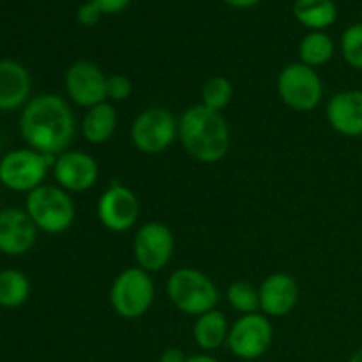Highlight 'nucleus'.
I'll return each mask as SVG.
<instances>
[{"instance_id":"17","label":"nucleus","mask_w":362,"mask_h":362,"mask_svg":"<svg viewBox=\"0 0 362 362\" xmlns=\"http://www.w3.org/2000/svg\"><path fill=\"white\" fill-rule=\"evenodd\" d=\"M30 74L16 60H0V112L23 108L30 101Z\"/></svg>"},{"instance_id":"26","label":"nucleus","mask_w":362,"mask_h":362,"mask_svg":"<svg viewBox=\"0 0 362 362\" xmlns=\"http://www.w3.org/2000/svg\"><path fill=\"white\" fill-rule=\"evenodd\" d=\"M133 94V81L124 74H113L106 81V98L110 101H126Z\"/></svg>"},{"instance_id":"22","label":"nucleus","mask_w":362,"mask_h":362,"mask_svg":"<svg viewBox=\"0 0 362 362\" xmlns=\"http://www.w3.org/2000/svg\"><path fill=\"white\" fill-rule=\"evenodd\" d=\"M334 55V42L327 34L315 30L308 34L299 45L300 62L310 67H320L327 64Z\"/></svg>"},{"instance_id":"13","label":"nucleus","mask_w":362,"mask_h":362,"mask_svg":"<svg viewBox=\"0 0 362 362\" xmlns=\"http://www.w3.org/2000/svg\"><path fill=\"white\" fill-rule=\"evenodd\" d=\"M53 175L57 186L67 193H83L98 182L99 165L87 152L66 151L55 158Z\"/></svg>"},{"instance_id":"12","label":"nucleus","mask_w":362,"mask_h":362,"mask_svg":"<svg viewBox=\"0 0 362 362\" xmlns=\"http://www.w3.org/2000/svg\"><path fill=\"white\" fill-rule=\"evenodd\" d=\"M106 81L108 76H105L101 67L90 60H78L71 64L64 76V85L71 101L87 110L108 101Z\"/></svg>"},{"instance_id":"15","label":"nucleus","mask_w":362,"mask_h":362,"mask_svg":"<svg viewBox=\"0 0 362 362\" xmlns=\"http://www.w3.org/2000/svg\"><path fill=\"white\" fill-rule=\"evenodd\" d=\"M260 311L265 317H286L299 303V285L296 278L286 272H274L267 276L258 286Z\"/></svg>"},{"instance_id":"9","label":"nucleus","mask_w":362,"mask_h":362,"mask_svg":"<svg viewBox=\"0 0 362 362\" xmlns=\"http://www.w3.org/2000/svg\"><path fill=\"white\" fill-rule=\"evenodd\" d=\"M274 329L264 313L240 315L230 327L226 346L243 361L260 359L271 349Z\"/></svg>"},{"instance_id":"2","label":"nucleus","mask_w":362,"mask_h":362,"mask_svg":"<svg viewBox=\"0 0 362 362\" xmlns=\"http://www.w3.org/2000/svg\"><path fill=\"white\" fill-rule=\"evenodd\" d=\"M179 140L198 163H218L228 154L230 127L225 117L207 106H189L179 119Z\"/></svg>"},{"instance_id":"3","label":"nucleus","mask_w":362,"mask_h":362,"mask_svg":"<svg viewBox=\"0 0 362 362\" xmlns=\"http://www.w3.org/2000/svg\"><path fill=\"white\" fill-rule=\"evenodd\" d=\"M166 293L173 306L189 317H200L216 310L219 303V290L214 281L193 267H182L172 272L166 283Z\"/></svg>"},{"instance_id":"18","label":"nucleus","mask_w":362,"mask_h":362,"mask_svg":"<svg viewBox=\"0 0 362 362\" xmlns=\"http://www.w3.org/2000/svg\"><path fill=\"white\" fill-rule=\"evenodd\" d=\"M119 117L108 101L95 105L85 112L81 120V134L92 145H103L112 140L117 131Z\"/></svg>"},{"instance_id":"16","label":"nucleus","mask_w":362,"mask_h":362,"mask_svg":"<svg viewBox=\"0 0 362 362\" xmlns=\"http://www.w3.org/2000/svg\"><path fill=\"white\" fill-rule=\"evenodd\" d=\"M327 122L343 136H362V90H343L332 95L325 108Z\"/></svg>"},{"instance_id":"27","label":"nucleus","mask_w":362,"mask_h":362,"mask_svg":"<svg viewBox=\"0 0 362 362\" xmlns=\"http://www.w3.org/2000/svg\"><path fill=\"white\" fill-rule=\"evenodd\" d=\"M101 16V9H99L95 4H92L90 0H88L87 4H83V6H80L76 14L78 21H80V25H83V27H94V25L99 23Z\"/></svg>"},{"instance_id":"30","label":"nucleus","mask_w":362,"mask_h":362,"mask_svg":"<svg viewBox=\"0 0 362 362\" xmlns=\"http://www.w3.org/2000/svg\"><path fill=\"white\" fill-rule=\"evenodd\" d=\"M223 2L228 4V6H232V7H239V9H246V7L257 6V4L262 2V0H223Z\"/></svg>"},{"instance_id":"1","label":"nucleus","mask_w":362,"mask_h":362,"mask_svg":"<svg viewBox=\"0 0 362 362\" xmlns=\"http://www.w3.org/2000/svg\"><path fill=\"white\" fill-rule=\"evenodd\" d=\"M76 131L73 110L57 94H39L23 106L20 133L25 144L45 156H60L67 151Z\"/></svg>"},{"instance_id":"31","label":"nucleus","mask_w":362,"mask_h":362,"mask_svg":"<svg viewBox=\"0 0 362 362\" xmlns=\"http://www.w3.org/2000/svg\"><path fill=\"white\" fill-rule=\"evenodd\" d=\"M186 362H219L216 357L207 356V354H197V356H191L187 357Z\"/></svg>"},{"instance_id":"29","label":"nucleus","mask_w":362,"mask_h":362,"mask_svg":"<svg viewBox=\"0 0 362 362\" xmlns=\"http://www.w3.org/2000/svg\"><path fill=\"white\" fill-rule=\"evenodd\" d=\"M187 357L177 346H170V349L163 350V354L159 356V362H186Z\"/></svg>"},{"instance_id":"10","label":"nucleus","mask_w":362,"mask_h":362,"mask_svg":"<svg viewBox=\"0 0 362 362\" xmlns=\"http://www.w3.org/2000/svg\"><path fill=\"white\" fill-rule=\"evenodd\" d=\"M173 239L172 230L159 221L145 223L138 228L133 240V255L138 267L151 272H159L170 264L173 257Z\"/></svg>"},{"instance_id":"21","label":"nucleus","mask_w":362,"mask_h":362,"mask_svg":"<svg viewBox=\"0 0 362 362\" xmlns=\"http://www.w3.org/2000/svg\"><path fill=\"white\" fill-rule=\"evenodd\" d=\"M30 296V281L16 269L0 271V308L14 310L27 303Z\"/></svg>"},{"instance_id":"8","label":"nucleus","mask_w":362,"mask_h":362,"mask_svg":"<svg viewBox=\"0 0 362 362\" xmlns=\"http://www.w3.org/2000/svg\"><path fill=\"white\" fill-rule=\"evenodd\" d=\"M278 95L296 112H313L324 98V83L313 67L290 64L278 76Z\"/></svg>"},{"instance_id":"5","label":"nucleus","mask_w":362,"mask_h":362,"mask_svg":"<svg viewBox=\"0 0 362 362\" xmlns=\"http://www.w3.org/2000/svg\"><path fill=\"white\" fill-rule=\"evenodd\" d=\"M55 158L45 156L34 148H16L0 159V182L11 191L30 193L42 186Z\"/></svg>"},{"instance_id":"20","label":"nucleus","mask_w":362,"mask_h":362,"mask_svg":"<svg viewBox=\"0 0 362 362\" xmlns=\"http://www.w3.org/2000/svg\"><path fill=\"white\" fill-rule=\"evenodd\" d=\"M293 14L304 27L322 32L334 23L338 9L332 0H296Z\"/></svg>"},{"instance_id":"25","label":"nucleus","mask_w":362,"mask_h":362,"mask_svg":"<svg viewBox=\"0 0 362 362\" xmlns=\"http://www.w3.org/2000/svg\"><path fill=\"white\" fill-rule=\"evenodd\" d=\"M341 53L350 67L362 71V23L352 25L343 32Z\"/></svg>"},{"instance_id":"23","label":"nucleus","mask_w":362,"mask_h":362,"mask_svg":"<svg viewBox=\"0 0 362 362\" xmlns=\"http://www.w3.org/2000/svg\"><path fill=\"white\" fill-rule=\"evenodd\" d=\"M226 300L240 315H251L260 311V292L250 281H233L226 288Z\"/></svg>"},{"instance_id":"7","label":"nucleus","mask_w":362,"mask_h":362,"mask_svg":"<svg viewBox=\"0 0 362 362\" xmlns=\"http://www.w3.org/2000/svg\"><path fill=\"white\" fill-rule=\"evenodd\" d=\"M179 138V120L166 108L144 110L131 126V141L141 154H161Z\"/></svg>"},{"instance_id":"11","label":"nucleus","mask_w":362,"mask_h":362,"mask_svg":"<svg viewBox=\"0 0 362 362\" xmlns=\"http://www.w3.org/2000/svg\"><path fill=\"white\" fill-rule=\"evenodd\" d=\"M98 218L110 232H127L136 225L140 218V200L124 184H112L99 197Z\"/></svg>"},{"instance_id":"24","label":"nucleus","mask_w":362,"mask_h":362,"mask_svg":"<svg viewBox=\"0 0 362 362\" xmlns=\"http://www.w3.org/2000/svg\"><path fill=\"white\" fill-rule=\"evenodd\" d=\"M233 98V87L228 78L212 76L202 87V105L221 113Z\"/></svg>"},{"instance_id":"4","label":"nucleus","mask_w":362,"mask_h":362,"mask_svg":"<svg viewBox=\"0 0 362 362\" xmlns=\"http://www.w3.org/2000/svg\"><path fill=\"white\" fill-rule=\"evenodd\" d=\"M25 211L37 230L52 235L69 230L76 214L69 193L62 187L49 186V184H42L37 189L28 193Z\"/></svg>"},{"instance_id":"19","label":"nucleus","mask_w":362,"mask_h":362,"mask_svg":"<svg viewBox=\"0 0 362 362\" xmlns=\"http://www.w3.org/2000/svg\"><path fill=\"white\" fill-rule=\"evenodd\" d=\"M230 325L225 315L218 310L207 311V313L197 317L193 327V339L202 350L212 352L226 345L228 339Z\"/></svg>"},{"instance_id":"6","label":"nucleus","mask_w":362,"mask_h":362,"mask_svg":"<svg viewBox=\"0 0 362 362\" xmlns=\"http://www.w3.org/2000/svg\"><path fill=\"white\" fill-rule=\"evenodd\" d=\"M154 303V283L151 274L140 267L120 272L110 288V304L119 317L126 320L140 318Z\"/></svg>"},{"instance_id":"28","label":"nucleus","mask_w":362,"mask_h":362,"mask_svg":"<svg viewBox=\"0 0 362 362\" xmlns=\"http://www.w3.org/2000/svg\"><path fill=\"white\" fill-rule=\"evenodd\" d=\"M101 9L103 14H117L129 6L131 0H90Z\"/></svg>"},{"instance_id":"14","label":"nucleus","mask_w":362,"mask_h":362,"mask_svg":"<svg viewBox=\"0 0 362 362\" xmlns=\"http://www.w3.org/2000/svg\"><path fill=\"white\" fill-rule=\"evenodd\" d=\"M37 239V226L27 214L16 207L0 211V253L21 257L34 247Z\"/></svg>"},{"instance_id":"32","label":"nucleus","mask_w":362,"mask_h":362,"mask_svg":"<svg viewBox=\"0 0 362 362\" xmlns=\"http://www.w3.org/2000/svg\"><path fill=\"white\" fill-rule=\"evenodd\" d=\"M349 362H362V346L352 354V357H350Z\"/></svg>"},{"instance_id":"33","label":"nucleus","mask_w":362,"mask_h":362,"mask_svg":"<svg viewBox=\"0 0 362 362\" xmlns=\"http://www.w3.org/2000/svg\"><path fill=\"white\" fill-rule=\"evenodd\" d=\"M361 20H362V14H361Z\"/></svg>"}]
</instances>
